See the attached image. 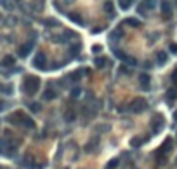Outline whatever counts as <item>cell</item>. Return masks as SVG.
<instances>
[{
	"mask_svg": "<svg viewBox=\"0 0 177 169\" xmlns=\"http://www.w3.org/2000/svg\"><path fill=\"white\" fill-rule=\"evenodd\" d=\"M64 120H66V122H73V120H75V112H73V108L66 110V113H64Z\"/></svg>",
	"mask_w": 177,
	"mask_h": 169,
	"instance_id": "30bf717a",
	"label": "cell"
},
{
	"mask_svg": "<svg viewBox=\"0 0 177 169\" xmlns=\"http://www.w3.org/2000/svg\"><path fill=\"white\" fill-rule=\"evenodd\" d=\"M23 119H24V113L23 112H14L12 115H9V122L14 126H23Z\"/></svg>",
	"mask_w": 177,
	"mask_h": 169,
	"instance_id": "3957f363",
	"label": "cell"
},
{
	"mask_svg": "<svg viewBox=\"0 0 177 169\" xmlns=\"http://www.w3.org/2000/svg\"><path fill=\"white\" fill-rule=\"evenodd\" d=\"M0 169H2V167H0Z\"/></svg>",
	"mask_w": 177,
	"mask_h": 169,
	"instance_id": "4dcf8cb0",
	"label": "cell"
},
{
	"mask_svg": "<svg viewBox=\"0 0 177 169\" xmlns=\"http://www.w3.org/2000/svg\"><path fill=\"white\" fill-rule=\"evenodd\" d=\"M174 119H175V120H177V112H175V113H174Z\"/></svg>",
	"mask_w": 177,
	"mask_h": 169,
	"instance_id": "f546056e",
	"label": "cell"
},
{
	"mask_svg": "<svg viewBox=\"0 0 177 169\" xmlns=\"http://www.w3.org/2000/svg\"><path fill=\"white\" fill-rule=\"evenodd\" d=\"M117 166H118V159H111L106 166V169H117Z\"/></svg>",
	"mask_w": 177,
	"mask_h": 169,
	"instance_id": "44dd1931",
	"label": "cell"
},
{
	"mask_svg": "<svg viewBox=\"0 0 177 169\" xmlns=\"http://www.w3.org/2000/svg\"><path fill=\"white\" fill-rule=\"evenodd\" d=\"M118 5H120L123 11H127V9L132 5V0H118Z\"/></svg>",
	"mask_w": 177,
	"mask_h": 169,
	"instance_id": "2e32d148",
	"label": "cell"
},
{
	"mask_svg": "<svg viewBox=\"0 0 177 169\" xmlns=\"http://www.w3.org/2000/svg\"><path fill=\"white\" fill-rule=\"evenodd\" d=\"M4 65L5 66H12V65H14V58L12 56H5L4 58Z\"/></svg>",
	"mask_w": 177,
	"mask_h": 169,
	"instance_id": "7402d4cb",
	"label": "cell"
},
{
	"mask_svg": "<svg viewBox=\"0 0 177 169\" xmlns=\"http://www.w3.org/2000/svg\"><path fill=\"white\" fill-rule=\"evenodd\" d=\"M177 96V89H174V87H170L169 91H167V98H169V101H174Z\"/></svg>",
	"mask_w": 177,
	"mask_h": 169,
	"instance_id": "9a60e30c",
	"label": "cell"
},
{
	"mask_svg": "<svg viewBox=\"0 0 177 169\" xmlns=\"http://www.w3.org/2000/svg\"><path fill=\"white\" fill-rule=\"evenodd\" d=\"M169 49H170V53H172V54H177V44H170Z\"/></svg>",
	"mask_w": 177,
	"mask_h": 169,
	"instance_id": "4316f807",
	"label": "cell"
},
{
	"mask_svg": "<svg viewBox=\"0 0 177 169\" xmlns=\"http://www.w3.org/2000/svg\"><path fill=\"white\" fill-rule=\"evenodd\" d=\"M54 98H56V91H54L52 87L45 89V93H44V99H54Z\"/></svg>",
	"mask_w": 177,
	"mask_h": 169,
	"instance_id": "8fae6325",
	"label": "cell"
},
{
	"mask_svg": "<svg viewBox=\"0 0 177 169\" xmlns=\"http://www.w3.org/2000/svg\"><path fill=\"white\" fill-rule=\"evenodd\" d=\"M23 126H24V127H28V129H33V127H35V122L30 119V117L24 115V119H23Z\"/></svg>",
	"mask_w": 177,
	"mask_h": 169,
	"instance_id": "4fadbf2b",
	"label": "cell"
},
{
	"mask_svg": "<svg viewBox=\"0 0 177 169\" xmlns=\"http://www.w3.org/2000/svg\"><path fill=\"white\" fill-rule=\"evenodd\" d=\"M144 141H146V138H132L130 145H132V147H141Z\"/></svg>",
	"mask_w": 177,
	"mask_h": 169,
	"instance_id": "e0dca14e",
	"label": "cell"
},
{
	"mask_svg": "<svg viewBox=\"0 0 177 169\" xmlns=\"http://www.w3.org/2000/svg\"><path fill=\"white\" fill-rule=\"evenodd\" d=\"M139 82H141V86H143V89H149V77H148L146 73H141L139 75Z\"/></svg>",
	"mask_w": 177,
	"mask_h": 169,
	"instance_id": "ba28073f",
	"label": "cell"
},
{
	"mask_svg": "<svg viewBox=\"0 0 177 169\" xmlns=\"http://www.w3.org/2000/svg\"><path fill=\"white\" fill-rule=\"evenodd\" d=\"M47 26H56V25H57V21H56V19H47Z\"/></svg>",
	"mask_w": 177,
	"mask_h": 169,
	"instance_id": "83f0119b",
	"label": "cell"
},
{
	"mask_svg": "<svg viewBox=\"0 0 177 169\" xmlns=\"http://www.w3.org/2000/svg\"><path fill=\"white\" fill-rule=\"evenodd\" d=\"M5 108H7V103H5V101H0V112H4Z\"/></svg>",
	"mask_w": 177,
	"mask_h": 169,
	"instance_id": "f1b7e54d",
	"label": "cell"
},
{
	"mask_svg": "<svg viewBox=\"0 0 177 169\" xmlns=\"http://www.w3.org/2000/svg\"><path fill=\"white\" fill-rule=\"evenodd\" d=\"M162 126H163V117L162 115H154V119H153V132H160Z\"/></svg>",
	"mask_w": 177,
	"mask_h": 169,
	"instance_id": "52a82bcc",
	"label": "cell"
},
{
	"mask_svg": "<svg viewBox=\"0 0 177 169\" xmlns=\"http://www.w3.org/2000/svg\"><path fill=\"white\" fill-rule=\"evenodd\" d=\"M104 9H106V12H108L109 16H113V14H115V11H113V4H111V2H106V4H104Z\"/></svg>",
	"mask_w": 177,
	"mask_h": 169,
	"instance_id": "ffe728a7",
	"label": "cell"
},
{
	"mask_svg": "<svg viewBox=\"0 0 177 169\" xmlns=\"http://www.w3.org/2000/svg\"><path fill=\"white\" fill-rule=\"evenodd\" d=\"M170 9H172L170 2H169V0H163V2H162V12H163V16H165L167 19L172 18V11H170Z\"/></svg>",
	"mask_w": 177,
	"mask_h": 169,
	"instance_id": "8992f818",
	"label": "cell"
},
{
	"mask_svg": "<svg viewBox=\"0 0 177 169\" xmlns=\"http://www.w3.org/2000/svg\"><path fill=\"white\" fill-rule=\"evenodd\" d=\"M143 4L146 5V7H151V9H153V7H154V4H156V0H144Z\"/></svg>",
	"mask_w": 177,
	"mask_h": 169,
	"instance_id": "cb8c5ba5",
	"label": "cell"
},
{
	"mask_svg": "<svg viewBox=\"0 0 177 169\" xmlns=\"http://www.w3.org/2000/svg\"><path fill=\"white\" fill-rule=\"evenodd\" d=\"M96 66H99V68H104V65L108 63V59H106V58H96Z\"/></svg>",
	"mask_w": 177,
	"mask_h": 169,
	"instance_id": "d6986e66",
	"label": "cell"
},
{
	"mask_svg": "<svg viewBox=\"0 0 177 169\" xmlns=\"http://www.w3.org/2000/svg\"><path fill=\"white\" fill-rule=\"evenodd\" d=\"M68 18L71 19V21L78 23V25H83V18L78 14V12H70V14H68Z\"/></svg>",
	"mask_w": 177,
	"mask_h": 169,
	"instance_id": "9c48e42d",
	"label": "cell"
},
{
	"mask_svg": "<svg viewBox=\"0 0 177 169\" xmlns=\"http://www.w3.org/2000/svg\"><path fill=\"white\" fill-rule=\"evenodd\" d=\"M156 59H158L160 65H165L167 63V54L163 53V51H160V53H156Z\"/></svg>",
	"mask_w": 177,
	"mask_h": 169,
	"instance_id": "5bb4252c",
	"label": "cell"
},
{
	"mask_svg": "<svg viewBox=\"0 0 177 169\" xmlns=\"http://www.w3.org/2000/svg\"><path fill=\"white\" fill-rule=\"evenodd\" d=\"M30 108H31V112H40V108H42V106L38 105V103H31V105H30Z\"/></svg>",
	"mask_w": 177,
	"mask_h": 169,
	"instance_id": "d4e9b609",
	"label": "cell"
},
{
	"mask_svg": "<svg viewBox=\"0 0 177 169\" xmlns=\"http://www.w3.org/2000/svg\"><path fill=\"white\" fill-rule=\"evenodd\" d=\"M125 23H127V25H130L132 28H139V26H141V21H139V19H134V18L125 19Z\"/></svg>",
	"mask_w": 177,
	"mask_h": 169,
	"instance_id": "7c38bea8",
	"label": "cell"
},
{
	"mask_svg": "<svg viewBox=\"0 0 177 169\" xmlns=\"http://www.w3.org/2000/svg\"><path fill=\"white\" fill-rule=\"evenodd\" d=\"M23 89L26 94H37V91L40 89V79L35 75H28L23 82Z\"/></svg>",
	"mask_w": 177,
	"mask_h": 169,
	"instance_id": "6da1fadb",
	"label": "cell"
},
{
	"mask_svg": "<svg viewBox=\"0 0 177 169\" xmlns=\"http://www.w3.org/2000/svg\"><path fill=\"white\" fill-rule=\"evenodd\" d=\"M45 65H47V56H45V53H38L37 56L33 58V66H35V68H45Z\"/></svg>",
	"mask_w": 177,
	"mask_h": 169,
	"instance_id": "7a4b0ae2",
	"label": "cell"
},
{
	"mask_svg": "<svg viewBox=\"0 0 177 169\" xmlns=\"http://www.w3.org/2000/svg\"><path fill=\"white\" fill-rule=\"evenodd\" d=\"M31 49H33V42L30 40L28 44H23V45H21L18 53H19V56H21V58H26L28 54H30V51H31Z\"/></svg>",
	"mask_w": 177,
	"mask_h": 169,
	"instance_id": "5b68a950",
	"label": "cell"
},
{
	"mask_svg": "<svg viewBox=\"0 0 177 169\" xmlns=\"http://www.w3.org/2000/svg\"><path fill=\"white\" fill-rule=\"evenodd\" d=\"M146 106H148V103L144 101L143 98H137L136 101L132 103V112H143V110L146 108Z\"/></svg>",
	"mask_w": 177,
	"mask_h": 169,
	"instance_id": "277c9868",
	"label": "cell"
},
{
	"mask_svg": "<svg viewBox=\"0 0 177 169\" xmlns=\"http://www.w3.org/2000/svg\"><path fill=\"white\" fill-rule=\"evenodd\" d=\"M5 148H7V141L5 139H0V154H4Z\"/></svg>",
	"mask_w": 177,
	"mask_h": 169,
	"instance_id": "603a6c76",
	"label": "cell"
},
{
	"mask_svg": "<svg viewBox=\"0 0 177 169\" xmlns=\"http://www.w3.org/2000/svg\"><path fill=\"white\" fill-rule=\"evenodd\" d=\"M0 93H4V94H12V86H5V84H0Z\"/></svg>",
	"mask_w": 177,
	"mask_h": 169,
	"instance_id": "ac0fdd59",
	"label": "cell"
},
{
	"mask_svg": "<svg viewBox=\"0 0 177 169\" xmlns=\"http://www.w3.org/2000/svg\"><path fill=\"white\" fill-rule=\"evenodd\" d=\"M71 96H73V98H78V96H80V89H78V87H75V89L71 91Z\"/></svg>",
	"mask_w": 177,
	"mask_h": 169,
	"instance_id": "484cf974",
	"label": "cell"
}]
</instances>
